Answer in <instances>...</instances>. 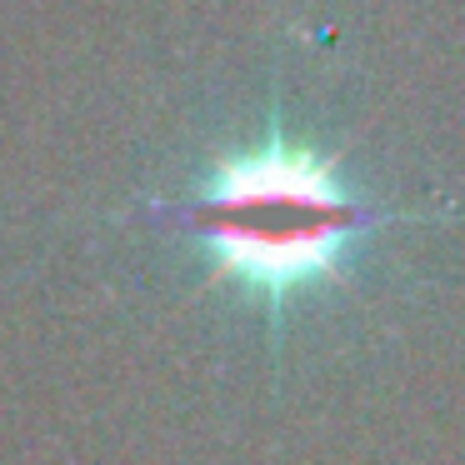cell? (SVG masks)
Segmentation results:
<instances>
[{
  "mask_svg": "<svg viewBox=\"0 0 465 465\" xmlns=\"http://www.w3.org/2000/svg\"><path fill=\"white\" fill-rule=\"evenodd\" d=\"M165 215L201 245L221 281L265 305L275 335L301 295L341 281L365 235L420 221L355 195L321 151L291 141L281 125L251 151L221 155Z\"/></svg>",
  "mask_w": 465,
  "mask_h": 465,
  "instance_id": "6da1fadb",
  "label": "cell"
}]
</instances>
